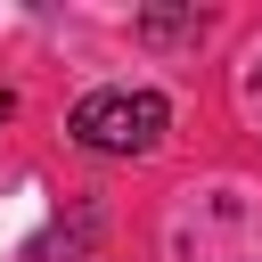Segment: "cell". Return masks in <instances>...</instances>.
I'll return each instance as SVG.
<instances>
[{
    "label": "cell",
    "instance_id": "6da1fadb",
    "mask_svg": "<svg viewBox=\"0 0 262 262\" xmlns=\"http://www.w3.org/2000/svg\"><path fill=\"white\" fill-rule=\"evenodd\" d=\"M66 131H74L90 156H147V147L172 131V106H164L156 90H90Z\"/></svg>",
    "mask_w": 262,
    "mask_h": 262
},
{
    "label": "cell",
    "instance_id": "7a4b0ae2",
    "mask_svg": "<svg viewBox=\"0 0 262 262\" xmlns=\"http://www.w3.org/2000/svg\"><path fill=\"white\" fill-rule=\"evenodd\" d=\"M139 33H147V41H180V33H196V16H188V8H147Z\"/></svg>",
    "mask_w": 262,
    "mask_h": 262
},
{
    "label": "cell",
    "instance_id": "3957f363",
    "mask_svg": "<svg viewBox=\"0 0 262 262\" xmlns=\"http://www.w3.org/2000/svg\"><path fill=\"white\" fill-rule=\"evenodd\" d=\"M8 115H16V90H0V123H8Z\"/></svg>",
    "mask_w": 262,
    "mask_h": 262
}]
</instances>
